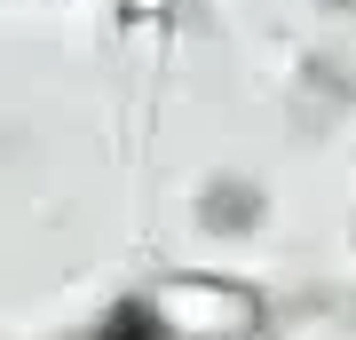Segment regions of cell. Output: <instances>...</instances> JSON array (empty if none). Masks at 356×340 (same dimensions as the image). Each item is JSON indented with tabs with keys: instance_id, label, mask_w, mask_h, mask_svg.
Segmentation results:
<instances>
[{
	"instance_id": "1",
	"label": "cell",
	"mask_w": 356,
	"mask_h": 340,
	"mask_svg": "<svg viewBox=\"0 0 356 340\" xmlns=\"http://www.w3.org/2000/svg\"><path fill=\"white\" fill-rule=\"evenodd\" d=\"M159 316L175 332H254V293H238V285H166Z\"/></svg>"
}]
</instances>
